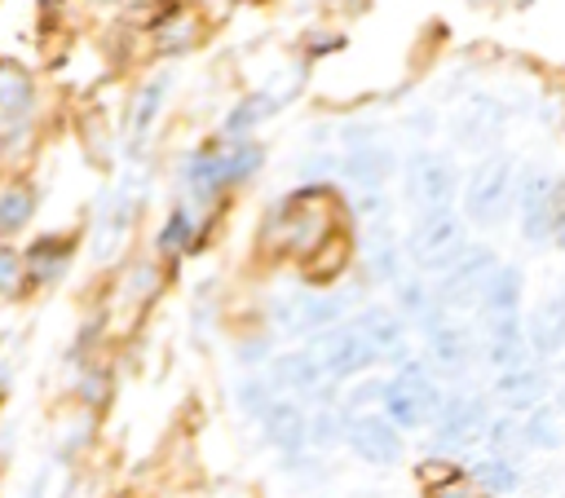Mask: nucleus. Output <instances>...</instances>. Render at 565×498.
<instances>
[{
  "label": "nucleus",
  "mask_w": 565,
  "mask_h": 498,
  "mask_svg": "<svg viewBox=\"0 0 565 498\" xmlns=\"http://www.w3.org/2000/svg\"><path fill=\"white\" fill-rule=\"evenodd\" d=\"M349 238L344 234V207L331 185H305L287 203H278L265 220V251L287 256L296 264H313L331 242Z\"/></svg>",
  "instance_id": "f257e3e1"
},
{
  "label": "nucleus",
  "mask_w": 565,
  "mask_h": 498,
  "mask_svg": "<svg viewBox=\"0 0 565 498\" xmlns=\"http://www.w3.org/2000/svg\"><path fill=\"white\" fill-rule=\"evenodd\" d=\"M486 300V331H490V357L508 370L521 366L525 353V331H521V273L516 269H494L490 282L481 286Z\"/></svg>",
  "instance_id": "f03ea898"
},
{
  "label": "nucleus",
  "mask_w": 565,
  "mask_h": 498,
  "mask_svg": "<svg viewBox=\"0 0 565 498\" xmlns=\"http://www.w3.org/2000/svg\"><path fill=\"white\" fill-rule=\"evenodd\" d=\"M380 397H384V419L393 427H424V423H433L441 414V392L424 375V366H402L380 388Z\"/></svg>",
  "instance_id": "7ed1b4c3"
},
{
  "label": "nucleus",
  "mask_w": 565,
  "mask_h": 498,
  "mask_svg": "<svg viewBox=\"0 0 565 498\" xmlns=\"http://www.w3.org/2000/svg\"><path fill=\"white\" fill-rule=\"evenodd\" d=\"M309 357H313V366H318L322 375H331V379H349V375L366 370L371 361H380L375 344L366 339V331H362L358 322H353V326H335V331H318Z\"/></svg>",
  "instance_id": "20e7f679"
},
{
  "label": "nucleus",
  "mask_w": 565,
  "mask_h": 498,
  "mask_svg": "<svg viewBox=\"0 0 565 498\" xmlns=\"http://www.w3.org/2000/svg\"><path fill=\"white\" fill-rule=\"evenodd\" d=\"M508 198H512V167L508 159H490L477 167V176L468 181V194H463V207L477 225H494L503 212H508Z\"/></svg>",
  "instance_id": "39448f33"
},
{
  "label": "nucleus",
  "mask_w": 565,
  "mask_h": 498,
  "mask_svg": "<svg viewBox=\"0 0 565 498\" xmlns=\"http://www.w3.org/2000/svg\"><path fill=\"white\" fill-rule=\"evenodd\" d=\"M411 251L424 269H446L455 264V256L463 251V234H459V220L455 212H428L419 216L415 225V238H411Z\"/></svg>",
  "instance_id": "423d86ee"
},
{
  "label": "nucleus",
  "mask_w": 565,
  "mask_h": 498,
  "mask_svg": "<svg viewBox=\"0 0 565 498\" xmlns=\"http://www.w3.org/2000/svg\"><path fill=\"white\" fill-rule=\"evenodd\" d=\"M561 190L547 172H530L525 176V190H521V216H525V238H547L561 220Z\"/></svg>",
  "instance_id": "0eeeda50"
},
{
  "label": "nucleus",
  "mask_w": 565,
  "mask_h": 498,
  "mask_svg": "<svg viewBox=\"0 0 565 498\" xmlns=\"http://www.w3.org/2000/svg\"><path fill=\"white\" fill-rule=\"evenodd\" d=\"M344 441H349V450H353L358 458H366V463H375V467H388V463L402 458L397 427H393L384 414H362V419H353L349 432H344Z\"/></svg>",
  "instance_id": "6e6552de"
},
{
  "label": "nucleus",
  "mask_w": 565,
  "mask_h": 498,
  "mask_svg": "<svg viewBox=\"0 0 565 498\" xmlns=\"http://www.w3.org/2000/svg\"><path fill=\"white\" fill-rule=\"evenodd\" d=\"M411 194L415 203L428 212H450V198H455V172L441 154H419L411 163Z\"/></svg>",
  "instance_id": "1a4fd4ad"
},
{
  "label": "nucleus",
  "mask_w": 565,
  "mask_h": 498,
  "mask_svg": "<svg viewBox=\"0 0 565 498\" xmlns=\"http://www.w3.org/2000/svg\"><path fill=\"white\" fill-rule=\"evenodd\" d=\"M132 212H137V198H132L128 190H115V194L102 203V212H97V238H93V256H97V260H106V256L115 251V242L128 234Z\"/></svg>",
  "instance_id": "9d476101"
},
{
  "label": "nucleus",
  "mask_w": 565,
  "mask_h": 498,
  "mask_svg": "<svg viewBox=\"0 0 565 498\" xmlns=\"http://www.w3.org/2000/svg\"><path fill=\"white\" fill-rule=\"evenodd\" d=\"M481 401H450L437 414V445H472L481 432Z\"/></svg>",
  "instance_id": "9b49d317"
},
{
  "label": "nucleus",
  "mask_w": 565,
  "mask_h": 498,
  "mask_svg": "<svg viewBox=\"0 0 565 498\" xmlns=\"http://www.w3.org/2000/svg\"><path fill=\"white\" fill-rule=\"evenodd\" d=\"M424 331H428V353H433L441 366H450V370H463V366H468V335H463L446 313H428Z\"/></svg>",
  "instance_id": "f8f14e48"
},
{
  "label": "nucleus",
  "mask_w": 565,
  "mask_h": 498,
  "mask_svg": "<svg viewBox=\"0 0 565 498\" xmlns=\"http://www.w3.org/2000/svg\"><path fill=\"white\" fill-rule=\"evenodd\" d=\"M415 476H419V485H424L428 498H486L481 485L468 472L450 467V463H419Z\"/></svg>",
  "instance_id": "ddd939ff"
},
{
  "label": "nucleus",
  "mask_w": 565,
  "mask_h": 498,
  "mask_svg": "<svg viewBox=\"0 0 565 498\" xmlns=\"http://www.w3.org/2000/svg\"><path fill=\"white\" fill-rule=\"evenodd\" d=\"M71 251H75V238H40V242L22 256V264H26V273H31L35 282H53V278H62V269L71 264Z\"/></svg>",
  "instance_id": "4468645a"
},
{
  "label": "nucleus",
  "mask_w": 565,
  "mask_h": 498,
  "mask_svg": "<svg viewBox=\"0 0 565 498\" xmlns=\"http://www.w3.org/2000/svg\"><path fill=\"white\" fill-rule=\"evenodd\" d=\"M530 344L539 353L565 348V295H552V300H543L534 308V317H530Z\"/></svg>",
  "instance_id": "2eb2a0df"
},
{
  "label": "nucleus",
  "mask_w": 565,
  "mask_h": 498,
  "mask_svg": "<svg viewBox=\"0 0 565 498\" xmlns=\"http://www.w3.org/2000/svg\"><path fill=\"white\" fill-rule=\"evenodd\" d=\"M31 110V75L18 62H0V119L18 123Z\"/></svg>",
  "instance_id": "dca6fc26"
},
{
  "label": "nucleus",
  "mask_w": 565,
  "mask_h": 498,
  "mask_svg": "<svg viewBox=\"0 0 565 498\" xmlns=\"http://www.w3.org/2000/svg\"><path fill=\"white\" fill-rule=\"evenodd\" d=\"M265 432H269V441H274L278 450L296 454L300 441H305V419H300V410H296L291 401H274V405L265 410Z\"/></svg>",
  "instance_id": "f3484780"
},
{
  "label": "nucleus",
  "mask_w": 565,
  "mask_h": 498,
  "mask_svg": "<svg viewBox=\"0 0 565 498\" xmlns=\"http://www.w3.org/2000/svg\"><path fill=\"white\" fill-rule=\"evenodd\" d=\"M344 172L353 176V185H362L366 194H375L384 185V176H388V154L380 145H353Z\"/></svg>",
  "instance_id": "a211bd4d"
},
{
  "label": "nucleus",
  "mask_w": 565,
  "mask_h": 498,
  "mask_svg": "<svg viewBox=\"0 0 565 498\" xmlns=\"http://www.w3.org/2000/svg\"><path fill=\"white\" fill-rule=\"evenodd\" d=\"M494 392H499L508 405L530 410V405L539 401V392H543V379H539L534 370H525V366H508V370L494 379Z\"/></svg>",
  "instance_id": "6ab92c4d"
},
{
  "label": "nucleus",
  "mask_w": 565,
  "mask_h": 498,
  "mask_svg": "<svg viewBox=\"0 0 565 498\" xmlns=\"http://www.w3.org/2000/svg\"><path fill=\"white\" fill-rule=\"evenodd\" d=\"M35 212V190L31 185H9L0 194V234H18Z\"/></svg>",
  "instance_id": "aec40b11"
},
{
  "label": "nucleus",
  "mask_w": 565,
  "mask_h": 498,
  "mask_svg": "<svg viewBox=\"0 0 565 498\" xmlns=\"http://www.w3.org/2000/svg\"><path fill=\"white\" fill-rule=\"evenodd\" d=\"M269 110H278V97H269V93H252V97H243V101L230 110L225 132H230V137H243V132H247V128H256Z\"/></svg>",
  "instance_id": "412c9836"
},
{
  "label": "nucleus",
  "mask_w": 565,
  "mask_h": 498,
  "mask_svg": "<svg viewBox=\"0 0 565 498\" xmlns=\"http://www.w3.org/2000/svg\"><path fill=\"white\" fill-rule=\"evenodd\" d=\"M472 480L481 485V494H508V489H516V485H521L516 467H512L503 454H494V458H481V463L472 467Z\"/></svg>",
  "instance_id": "4be33fe9"
},
{
  "label": "nucleus",
  "mask_w": 565,
  "mask_h": 498,
  "mask_svg": "<svg viewBox=\"0 0 565 498\" xmlns=\"http://www.w3.org/2000/svg\"><path fill=\"white\" fill-rule=\"evenodd\" d=\"M358 326L366 331V339L375 344V353H380V357H388V353H397V348H402V326H397V317H388L384 308H371Z\"/></svg>",
  "instance_id": "5701e85b"
},
{
  "label": "nucleus",
  "mask_w": 565,
  "mask_h": 498,
  "mask_svg": "<svg viewBox=\"0 0 565 498\" xmlns=\"http://www.w3.org/2000/svg\"><path fill=\"white\" fill-rule=\"evenodd\" d=\"M163 79H150L141 93H137V106H132V137L141 141L146 132H150V123H154V115H159V106H163Z\"/></svg>",
  "instance_id": "b1692460"
},
{
  "label": "nucleus",
  "mask_w": 565,
  "mask_h": 498,
  "mask_svg": "<svg viewBox=\"0 0 565 498\" xmlns=\"http://www.w3.org/2000/svg\"><path fill=\"white\" fill-rule=\"evenodd\" d=\"M190 229H194V220H190V212H185V207H172V212H168V220H163V234H159V247H163L168 256H177V251H185V247H190Z\"/></svg>",
  "instance_id": "393cba45"
},
{
  "label": "nucleus",
  "mask_w": 565,
  "mask_h": 498,
  "mask_svg": "<svg viewBox=\"0 0 565 498\" xmlns=\"http://www.w3.org/2000/svg\"><path fill=\"white\" fill-rule=\"evenodd\" d=\"M22 278H26L22 256L0 242V295H18V291H22Z\"/></svg>",
  "instance_id": "a878e982"
},
{
  "label": "nucleus",
  "mask_w": 565,
  "mask_h": 498,
  "mask_svg": "<svg viewBox=\"0 0 565 498\" xmlns=\"http://www.w3.org/2000/svg\"><path fill=\"white\" fill-rule=\"evenodd\" d=\"M525 445H556V423L552 410H534L525 423Z\"/></svg>",
  "instance_id": "bb28decb"
},
{
  "label": "nucleus",
  "mask_w": 565,
  "mask_h": 498,
  "mask_svg": "<svg viewBox=\"0 0 565 498\" xmlns=\"http://www.w3.org/2000/svg\"><path fill=\"white\" fill-rule=\"evenodd\" d=\"M371 273L375 278H393V242L384 247V234L371 238Z\"/></svg>",
  "instance_id": "cd10ccee"
},
{
  "label": "nucleus",
  "mask_w": 565,
  "mask_h": 498,
  "mask_svg": "<svg viewBox=\"0 0 565 498\" xmlns=\"http://www.w3.org/2000/svg\"><path fill=\"white\" fill-rule=\"evenodd\" d=\"M26 498H44V476H35V485H31V494Z\"/></svg>",
  "instance_id": "c85d7f7f"
}]
</instances>
